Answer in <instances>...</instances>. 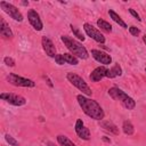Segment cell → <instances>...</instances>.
I'll return each mask as SVG.
<instances>
[{
  "label": "cell",
  "mask_w": 146,
  "mask_h": 146,
  "mask_svg": "<svg viewBox=\"0 0 146 146\" xmlns=\"http://www.w3.org/2000/svg\"><path fill=\"white\" fill-rule=\"evenodd\" d=\"M78 103L80 105V107L82 108V111L84 112V114H87L89 117L97 120V121H102L105 116V113L102 108V106L94 99L86 97L84 95H78L76 96Z\"/></svg>",
  "instance_id": "1"
},
{
  "label": "cell",
  "mask_w": 146,
  "mask_h": 146,
  "mask_svg": "<svg viewBox=\"0 0 146 146\" xmlns=\"http://www.w3.org/2000/svg\"><path fill=\"white\" fill-rule=\"evenodd\" d=\"M60 39H62V41L64 42L65 47H66L75 57H79V58H81V59H87V58H88V56H89V55H88V51H87V49L82 46V43H80L79 41H76V40H74V39L67 36V35H62Z\"/></svg>",
  "instance_id": "2"
},
{
  "label": "cell",
  "mask_w": 146,
  "mask_h": 146,
  "mask_svg": "<svg viewBox=\"0 0 146 146\" xmlns=\"http://www.w3.org/2000/svg\"><path fill=\"white\" fill-rule=\"evenodd\" d=\"M108 95L114 99V100H119L127 110H133L136 106V102L128 96L123 90L119 89L117 87H112L108 89Z\"/></svg>",
  "instance_id": "3"
},
{
  "label": "cell",
  "mask_w": 146,
  "mask_h": 146,
  "mask_svg": "<svg viewBox=\"0 0 146 146\" xmlns=\"http://www.w3.org/2000/svg\"><path fill=\"white\" fill-rule=\"evenodd\" d=\"M66 79H67L74 87H76L80 91H82L83 95H86V96H91V95H92L91 89L89 88V86L87 84V82H86L80 75H78V74H75V73H73V72H68V73L66 74Z\"/></svg>",
  "instance_id": "4"
},
{
  "label": "cell",
  "mask_w": 146,
  "mask_h": 146,
  "mask_svg": "<svg viewBox=\"0 0 146 146\" xmlns=\"http://www.w3.org/2000/svg\"><path fill=\"white\" fill-rule=\"evenodd\" d=\"M7 81L13 84V86H16V87H27V88H33L35 86V83L30 80V79H26V78H23V76H19L15 73H9L7 75Z\"/></svg>",
  "instance_id": "5"
},
{
  "label": "cell",
  "mask_w": 146,
  "mask_h": 146,
  "mask_svg": "<svg viewBox=\"0 0 146 146\" xmlns=\"http://www.w3.org/2000/svg\"><path fill=\"white\" fill-rule=\"evenodd\" d=\"M0 7H1V9L6 13V14H8L13 19H15V21H17V22H22L23 21V15H22V13L18 10V8L17 7H15L14 5H11V3H9V2H7V1H1L0 2Z\"/></svg>",
  "instance_id": "6"
},
{
  "label": "cell",
  "mask_w": 146,
  "mask_h": 146,
  "mask_svg": "<svg viewBox=\"0 0 146 146\" xmlns=\"http://www.w3.org/2000/svg\"><path fill=\"white\" fill-rule=\"evenodd\" d=\"M0 98L14 106H23L26 104V99L24 97L16 94H11V92H2L0 94Z\"/></svg>",
  "instance_id": "7"
},
{
  "label": "cell",
  "mask_w": 146,
  "mask_h": 146,
  "mask_svg": "<svg viewBox=\"0 0 146 146\" xmlns=\"http://www.w3.org/2000/svg\"><path fill=\"white\" fill-rule=\"evenodd\" d=\"M83 30H84V32L87 33V35L90 36L91 39H94L95 41H97V42H99V43H104V42H105V36H104L96 27H94L91 24L84 23V24H83Z\"/></svg>",
  "instance_id": "8"
},
{
  "label": "cell",
  "mask_w": 146,
  "mask_h": 146,
  "mask_svg": "<svg viewBox=\"0 0 146 146\" xmlns=\"http://www.w3.org/2000/svg\"><path fill=\"white\" fill-rule=\"evenodd\" d=\"M27 19L30 22V24L33 26V29L35 31H41L43 29V24H42V21L39 16V14L34 10V9H30L27 11Z\"/></svg>",
  "instance_id": "9"
},
{
  "label": "cell",
  "mask_w": 146,
  "mask_h": 146,
  "mask_svg": "<svg viewBox=\"0 0 146 146\" xmlns=\"http://www.w3.org/2000/svg\"><path fill=\"white\" fill-rule=\"evenodd\" d=\"M75 132L79 136V138H81L83 140H89L90 139V131L83 124V121L81 119H78L76 120V123H75Z\"/></svg>",
  "instance_id": "10"
},
{
  "label": "cell",
  "mask_w": 146,
  "mask_h": 146,
  "mask_svg": "<svg viewBox=\"0 0 146 146\" xmlns=\"http://www.w3.org/2000/svg\"><path fill=\"white\" fill-rule=\"evenodd\" d=\"M91 56L103 65H108V64L112 63V57L108 54H106L105 51H102V50H98V49H92L91 50Z\"/></svg>",
  "instance_id": "11"
},
{
  "label": "cell",
  "mask_w": 146,
  "mask_h": 146,
  "mask_svg": "<svg viewBox=\"0 0 146 146\" xmlns=\"http://www.w3.org/2000/svg\"><path fill=\"white\" fill-rule=\"evenodd\" d=\"M41 42H42V48H43L46 55H48L49 57H54L55 58V56L57 54H56V47L54 46L52 41L47 36H42Z\"/></svg>",
  "instance_id": "12"
},
{
  "label": "cell",
  "mask_w": 146,
  "mask_h": 146,
  "mask_svg": "<svg viewBox=\"0 0 146 146\" xmlns=\"http://www.w3.org/2000/svg\"><path fill=\"white\" fill-rule=\"evenodd\" d=\"M107 70H108V68H106L105 66H99V67L95 68V70L91 72V74L89 75V79H90L92 82H98V81H100L103 78L106 76Z\"/></svg>",
  "instance_id": "13"
},
{
  "label": "cell",
  "mask_w": 146,
  "mask_h": 146,
  "mask_svg": "<svg viewBox=\"0 0 146 146\" xmlns=\"http://www.w3.org/2000/svg\"><path fill=\"white\" fill-rule=\"evenodd\" d=\"M0 34L3 36V38H13V32L9 27V25L7 24V22L3 19V18H0Z\"/></svg>",
  "instance_id": "14"
},
{
  "label": "cell",
  "mask_w": 146,
  "mask_h": 146,
  "mask_svg": "<svg viewBox=\"0 0 146 146\" xmlns=\"http://www.w3.org/2000/svg\"><path fill=\"white\" fill-rule=\"evenodd\" d=\"M100 127L104 128L106 131H110L114 135H119V128L111 121H100Z\"/></svg>",
  "instance_id": "15"
},
{
  "label": "cell",
  "mask_w": 146,
  "mask_h": 146,
  "mask_svg": "<svg viewBox=\"0 0 146 146\" xmlns=\"http://www.w3.org/2000/svg\"><path fill=\"white\" fill-rule=\"evenodd\" d=\"M121 74H122V68H121V66H120L119 64H115V65H113L111 68L107 70V74H106V76L110 78V79H112V78L120 76Z\"/></svg>",
  "instance_id": "16"
},
{
  "label": "cell",
  "mask_w": 146,
  "mask_h": 146,
  "mask_svg": "<svg viewBox=\"0 0 146 146\" xmlns=\"http://www.w3.org/2000/svg\"><path fill=\"white\" fill-rule=\"evenodd\" d=\"M108 15H110V17H111L116 24H119V26H121V27H123V29H127V27H128L127 24L124 23V21H123L113 9H110V10H108Z\"/></svg>",
  "instance_id": "17"
},
{
  "label": "cell",
  "mask_w": 146,
  "mask_h": 146,
  "mask_svg": "<svg viewBox=\"0 0 146 146\" xmlns=\"http://www.w3.org/2000/svg\"><path fill=\"white\" fill-rule=\"evenodd\" d=\"M62 57H63L65 64H70V65H78L79 64L78 57H75L73 54H62Z\"/></svg>",
  "instance_id": "18"
},
{
  "label": "cell",
  "mask_w": 146,
  "mask_h": 146,
  "mask_svg": "<svg viewBox=\"0 0 146 146\" xmlns=\"http://www.w3.org/2000/svg\"><path fill=\"white\" fill-rule=\"evenodd\" d=\"M122 130H123V132H124L125 135H128V136H131V135H133V132H135V128H133L132 123H131L129 120L123 121V123H122Z\"/></svg>",
  "instance_id": "19"
},
{
  "label": "cell",
  "mask_w": 146,
  "mask_h": 146,
  "mask_svg": "<svg viewBox=\"0 0 146 146\" xmlns=\"http://www.w3.org/2000/svg\"><path fill=\"white\" fill-rule=\"evenodd\" d=\"M57 141L59 143L60 146H76L71 139H68L66 136L64 135H58L57 136Z\"/></svg>",
  "instance_id": "20"
},
{
  "label": "cell",
  "mask_w": 146,
  "mask_h": 146,
  "mask_svg": "<svg viewBox=\"0 0 146 146\" xmlns=\"http://www.w3.org/2000/svg\"><path fill=\"white\" fill-rule=\"evenodd\" d=\"M97 25H98V27H100V30H103L104 32H107V33H111V32H112V25H111L108 22L104 21V19H98V21H97Z\"/></svg>",
  "instance_id": "21"
},
{
  "label": "cell",
  "mask_w": 146,
  "mask_h": 146,
  "mask_svg": "<svg viewBox=\"0 0 146 146\" xmlns=\"http://www.w3.org/2000/svg\"><path fill=\"white\" fill-rule=\"evenodd\" d=\"M71 30H72V32H73V34L79 39V40H81V41H83L84 40V36H83V34L78 30V27H75L74 25H71Z\"/></svg>",
  "instance_id": "22"
},
{
  "label": "cell",
  "mask_w": 146,
  "mask_h": 146,
  "mask_svg": "<svg viewBox=\"0 0 146 146\" xmlns=\"http://www.w3.org/2000/svg\"><path fill=\"white\" fill-rule=\"evenodd\" d=\"M5 139H6V141L9 144V146H19L18 145V143L15 140V138L14 137H11L10 135H5Z\"/></svg>",
  "instance_id": "23"
},
{
  "label": "cell",
  "mask_w": 146,
  "mask_h": 146,
  "mask_svg": "<svg viewBox=\"0 0 146 146\" xmlns=\"http://www.w3.org/2000/svg\"><path fill=\"white\" fill-rule=\"evenodd\" d=\"M3 62H5V64L6 65H8V66H10V67H13V66H15V60L11 58V57H5L3 58Z\"/></svg>",
  "instance_id": "24"
},
{
  "label": "cell",
  "mask_w": 146,
  "mask_h": 146,
  "mask_svg": "<svg viewBox=\"0 0 146 146\" xmlns=\"http://www.w3.org/2000/svg\"><path fill=\"white\" fill-rule=\"evenodd\" d=\"M129 32H130V34L133 35V36H137V35L140 33L139 29H137L136 26H130V27H129Z\"/></svg>",
  "instance_id": "25"
},
{
  "label": "cell",
  "mask_w": 146,
  "mask_h": 146,
  "mask_svg": "<svg viewBox=\"0 0 146 146\" xmlns=\"http://www.w3.org/2000/svg\"><path fill=\"white\" fill-rule=\"evenodd\" d=\"M129 13H130V14H131V15H132V16H133V17H135L137 21H139V22L141 21V18H140L139 14H138V13H137L135 9H132V8H129Z\"/></svg>",
  "instance_id": "26"
},
{
  "label": "cell",
  "mask_w": 146,
  "mask_h": 146,
  "mask_svg": "<svg viewBox=\"0 0 146 146\" xmlns=\"http://www.w3.org/2000/svg\"><path fill=\"white\" fill-rule=\"evenodd\" d=\"M55 62H56L58 65H63V64H65V62H64V59H63V57H62V54L55 56Z\"/></svg>",
  "instance_id": "27"
},
{
  "label": "cell",
  "mask_w": 146,
  "mask_h": 146,
  "mask_svg": "<svg viewBox=\"0 0 146 146\" xmlns=\"http://www.w3.org/2000/svg\"><path fill=\"white\" fill-rule=\"evenodd\" d=\"M47 145H48V146H56V145H55L54 143H51V141H48V143H47Z\"/></svg>",
  "instance_id": "28"
},
{
  "label": "cell",
  "mask_w": 146,
  "mask_h": 146,
  "mask_svg": "<svg viewBox=\"0 0 146 146\" xmlns=\"http://www.w3.org/2000/svg\"><path fill=\"white\" fill-rule=\"evenodd\" d=\"M143 40H144V42H145V44H146V34L143 36Z\"/></svg>",
  "instance_id": "29"
},
{
  "label": "cell",
  "mask_w": 146,
  "mask_h": 146,
  "mask_svg": "<svg viewBox=\"0 0 146 146\" xmlns=\"http://www.w3.org/2000/svg\"><path fill=\"white\" fill-rule=\"evenodd\" d=\"M145 72H146V68H145Z\"/></svg>",
  "instance_id": "30"
}]
</instances>
